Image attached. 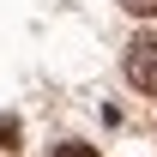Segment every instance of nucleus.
Returning a JSON list of instances; mask_svg holds the SVG:
<instances>
[{"mask_svg": "<svg viewBox=\"0 0 157 157\" xmlns=\"http://www.w3.org/2000/svg\"><path fill=\"white\" fill-rule=\"evenodd\" d=\"M0 145H6V151L18 145V121H12V115H0Z\"/></svg>", "mask_w": 157, "mask_h": 157, "instance_id": "nucleus-2", "label": "nucleus"}, {"mask_svg": "<svg viewBox=\"0 0 157 157\" xmlns=\"http://www.w3.org/2000/svg\"><path fill=\"white\" fill-rule=\"evenodd\" d=\"M127 12H139V18H157V0H121Z\"/></svg>", "mask_w": 157, "mask_h": 157, "instance_id": "nucleus-3", "label": "nucleus"}, {"mask_svg": "<svg viewBox=\"0 0 157 157\" xmlns=\"http://www.w3.org/2000/svg\"><path fill=\"white\" fill-rule=\"evenodd\" d=\"M127 78H133L145 97H157V30L127 42Z\"/></svg>", "mask_w": 157, "mask_h": 157, "instance_id": "nucleus-1", "label": "nucleus"}, {"mask_svg": "<svg viewBox=\"0 0 157 157\" xmlns=\"http://www.w3.org/2000/svg\"><path fill=\"white\" fill-rule=\"evenodd\" d=\"M55 157H97L91 145H55Z\"/></svg>", "mask_w": 157, "mask_h": 157, "instance_id": "nucleus-4", "label": "nucleus"}]
</instances>
